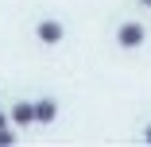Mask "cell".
Here are the masks:
<instances>
[{"label": "cell", "mask_w": 151, "mask_h": 147, "mask_svg": "<svg viewBox=\"0 0 151 147\" xmlns=\"http://www.w3.org/2000/svg\"><path fill=\"white\" fill-rule=\"evenodd\" d=\"M116 43H120V47H128V50L139 47V43H143V23H124V27L116 31Z\"/></svg>", "instance_id": "cell-1"}, {"label": "cell", "mask_w": 151, "mask_h": 147, "mask_svg": "<svg viewBox=\"0 0 151 147\" xmlns=\"http://www.w3.org/2000/svg\"><path fill=\"white\" fill-rule=\"evenodd\" d=\"M8 120H12V124H35V105H31V101H16Z\"/></svg>", "instance_id": "cell-2"}, {"label": "cell", "mask_w": 151, "mask_h": 147, "mask_svg": "<svg viewBox=\"0 0 151 147\" xmlns=\"http://www.w3.org/2000/svg\"><path fill=\"white\" fill-rule=\"evenodd\" d=\"M35 35H39V43H58V39H62V23H58V19H43L35 27Z\"/></svg>", "instance_id": "cell-3"}, {"label": "cell", "mask_w": 151, "mask_h": 147, "mask_svg": "<svg viewBox=\"0 0 151 147\" xmlns=\"http://www.w3.org/2000/svg\"><path fill=\"white\" fill-rule=\"evenodd\" d=\"M54 116H58L54 101H35V124H54Z\"/></svg>", "instance_id": "cell-4"}, {"label": "cell", "mask_w": 151, "mask_h": 147, "mask_svg": "<svg viewBox=\"0 0 151 147\" xmlns=\"http://www.w3.org/2000/svg\"><path fill=\"white\" fill-rule=\"evenodd\" d=\"M8 143H16V128L4 124V128H0V147H8Z\"/></svg>", "instance_id": "cell-5"}, {"label": "cell", "mask_w": 151, "mask_h": 147, "mask_svg": "<svg viewBox=\"0 0 151 147\" xmlns=\"http://www.w3.org/2000/svg\"><path fill=\"white\" fill-rule=\"evenodd\" d=\"M4 124H8V116H4V112H0V128H4Z\"/></svg>", "instance_id": "cell-6"}, {"label": "cell", "mask_w": 151, "mask_h": 147, "mask_svg": "<svg viewBox=\"0 0 151 147\" xmlns=\"http://www.w3.org/2000/svg\"><path fill=\"white\" fill-rule=\"evenodd\" d=\"M147 143H151V124H147Z\"/></svg>", "instance_id": "cell-7"}, {"label": "cell", "mask_w": 151, "mask_h": 147, "mask_svg": "<svg viewBox=\"0 0 151 147\" xmlns=\"http://www.w3.org/2000/svg\"><path fill=\"white\" fill-rule=\"evenodd\" d=\"M139 4H147V8H151V0H139Z\"/></svg>", "instance_id": "cell-8"}]
</instances>
